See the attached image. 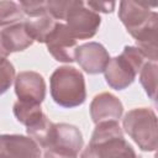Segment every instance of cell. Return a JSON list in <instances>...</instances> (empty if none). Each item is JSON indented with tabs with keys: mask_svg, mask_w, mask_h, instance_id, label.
<instances>
[{
	"mask_svg": "<svg viewBox=\"0 0 158 158\" xmlns=\"http://www.w3.org/2000/svg\"><path fill=\"white\" fill-rule=\"evenodd\" d=\"M25 14L19 2L15 1H0V27H7L10 25L22 22Z\"/></svg>",
	"mask_w": 158,
	"mask_h": 158,
	"instance_id": "17",
	"label": "cell"
},
{
	"mask_svg": "<svg viewBox=\"0 0 158 158\" xmlns=\"http://www.w3.org/2000/svg\"><path fill=\"white\" fill-rule=\"evenodd\" d=\"M88 146L96 158H138L117 121L98 123Z\"/></svg>",
	"mask_w": 158,
	"mask_h": 158,
	"instance_id": "2",
	"label": "cell"
},
{
	"mask_svg": "<svg viewBox=\"0 0 158 158\" xmlns=\"http://www.w3.org/2000/svg\"><path fill=\"white\" fill-rule=\"evenodd\" d=\"M138 158H139V157H138Z\"/></svg>",
	"mask_w": 158,
	"mask_h": 158,
	"instance_id": "25",
	"label": "cell"
},
{
	"mask_svg": "<svg viewBox=\"0 0 158 158\" xmlns=\"http://www.w3.org/2000/svg\"><path fill=\"white\" fill-rule=\"evenodd\" d=\"M146 63V57L135 46H126L121 54L110 58L105 70V80L110 88L123 90L136 79L141 68Z\"/></svg>",
	"mask_w": 158,
	"mask_h": 158,
	"instance_id": "3",
	"label": "cell"
},
{
	"mask_svg": "<svg viewBox=\"0 0 158 158\" xmlns=\"http://www.w3.org/2000/svg\"><path fill=\"white\" fill-rule=\"evenodd\" d=\"M19 4L23 14L32 19H37L48 14L46 1H20Z\"/></svg>",
	"mask_w": 158,
	"mask_h": 158,
	"instance_id": "20",
	"label": "cell"
},
{
	"mask_svg": "<svg viewBox=\"0 0 158 158\" xmlns=\"http://www.w3.org/2000/svg\"><path fill=\"white\" fill-rule=\"evenodd\" d=\"M83 143L84 141L80 130L74 125L62 122V123H54L49 143L44 149L60 148L79 154V152L83 148Z\"/></svg>",
	"mask_w": 158,
	"mask_h": 158,
	"instance_id": "12",
	"label": "cell"
},
{
	"mask_svg": "<svg viewBox=\"0 0 158 158\" xmlns=\"http://www.w3.org/2000/svg\"><path fill=\"white\" fill-rule=\"evenodd\" d=\"M15 80V68L6 58L0 59V95L6 93Z\"/></svg>",
	"mask_w": 158,
	"mask_h": 158,
	"instance_id": "19",
	"label": "cell"
},
{
	"mask_svg": "<svg viewBox=\"0 0 158 158\" xmlns=\"http://www.w3.org/2000/svg\"><path fill=\"white\" fill-rule=\"evenodd\" d=\"M15 94L21 101L41 104L46 98L44 78L33 70L20 72L15 78Z\"/></svg>",
	"mask_w": 158,
	"mask_h": 158,
	"instance_id": "10",
	"label": "cell"
},
{
	"mask_svg": "<svg viewBox=\"0 0 158 158\" xmlns=\"http://www.w3.org/2000/svg\"><path fill=\"white\" fill-rule=\"evenodd\" d=\"M0 36H1L4 48L9 53L25 51L26 48L32 46V43L35 42L26 30L25 21L5 27L0 32Z\"/></svg>",
	"mask_w": 158,
	"mask_h": 158,
	"instance_id": "13",
	"label": "cell"
},
{
	"mask_svg": "<svg viewBox=\"0 0 158 158\" xmlns=\"http://www.w3.org/2000/svg\"><path fill=\"white\" fill-rule=\"evenodd\" d=\"M43 151L42 158H78V154L60 148H47Z\"/></svg>",
	"mask_w": 158,
	"mask_h": 158,
	"instance_id": "21",
	"label": "cell"
},
{
	"mask_svg": "<svg viewBox=\"0 0 158 158\" xmlns=\"http://www.w3.org/2000/svg\"><path fill=\"white\" fill-rule=\"evenodd\" d=\"M125 132L144 152L157 149V116L149 107L130 110L122 118Z\"/></svg>",
	"mask_w": 158,
	"mask_h": 158,
	"instance_id": "4",
	"label": "cell"
},
{
	"mask_svg": "<svg viewBox=\"0 0 158 158\" xmlns=\"http://www.w3.org/2000/svg\"><path fill=\"white\" fill-rule=\"evenodd\" d=\"M74 60L88 74L102 73L110 60L109 52L99 42H88L78 46L74 52Z\"/></svg>",
	"mask_w": 158,
	"mask_h": 158,
	"instance_id": "8",
	"label": "cell"
},
{
	"mask_svg": "<svg viewBox=\"0 0 158 158\" xmlns=\"http://www.w3.org/2000/svg\"><path fill=\"white\" fill-rule=\"evenodd\" d=\"M0 158H42V151L28 136L0 135Z\"/></svg>",
	"mask_w": 158,
	"mask_h": 158,
	"instance_id": "9",
	"label": "cell"
},
{
	"mask_svg": "<svg viewBox=\"0 0 158 158\" xmlns=\"http://www.w3.org/2000/svg\"><path fill=\"white\" fill-rule=\"evenodd\" d=\"M123 112L121 100L111 93H100L94 96L90 104V117L95 125L106 121H117Z\"/></svg>",
	"mask_w": 158,
	"mask_h": 158,
	"instance_id": "11",
	"label": "cell"
},
{
	"mask_svg": "<svg viewBox=\"0 0 158 158\" xmlns=\"http://www.w3.org/2000/svg\"><path fill=\"white\" fill-rule=\"evenodd\" d=\"M158 14L151 9L147 4L136 1H121L118 7V19L126 27L127 32L133 37L144 27H147Z\"/></svg>",
	"mask_w": 158,
	"mask_h": 158,
	"instance_id": "6",
	"label": "cell"
},
{
	"mask_svg": "<svg viewBox=\"0 0 158 158\" xmlns=\"http://www.w3.org/2000/svg\"><path fill=\"white\" fill-rule=\"evenodd\" d=\"M74 1L75 0H67V1H63V0H49V1H46L47 12L56 21L59 20V22H60V20H65L67 14L69 12V10L74 5Z\"/></svg>",
	"mask_w": 158,
	"mask_h": 158,
	"instance_id": "18",
	"label": "cell"
},
{
	"mask_svg": "<svg viewBox=\"0 0 158 158\" xmlns=\"http://www.w3.org/2000/svg\"><path fill=\"white\" fill-rule=\"evenodd\" d=\"M12 111H14V115H15L16 120L20 123L25 125L26 127L32 126L38 120H41L44 115V112L42 111L41 104L21 101V100H17L14 104Z\"/></svg>",
	"mask_w": 158,
	"mask_h": 158,
	"instance_id": "14",
	"label": "cell"
},
{
	"mask_svg": "<svg viewBox=\"0 0 158 158\" xmlns=\"http://www.w3.org/2000/svg\"><path fill=\"white\" fill-rule=\"evenodd\" d=\"M57 22L58 21H56L49 14H47V15L37 17L35 20H26L25 26H26L28 35L31 36V38L33 41L44 43L46 38L52 32V30L54 28Z\"/></svg>",
	"mask_w": 158,
	"mask_h": 158,
	"instance_id": "15",
	"label": "cell"
},
{
	"mask_svg": "<svg viewBox=\"0 0 158 158\" xmlns=\"http://www.w3.org/2000/svg\"><path fill=\"white\" fill-rule=\"evenodd\" d=\"M80 158H96V156H95V154H94V152L89 148V146H86V147L83 149Z\"/></svg>",
	"mask_w": 158,
	"mask_h": 158,
	"instance_id": "23",
	"label": "cell"
},
{
	"mask_svg": "<svg viewBox=\"0 0 158 158\" xmlns=\"http://www.w3.org/2000/svg\"><path fill=\"white\" fill-rule=\"evenodd\" d=\"M9 56V52L4 48V44H2V41H1V36H0V59L1 58H6Z\"/></svg>",
	"mask_w": 158,
	"mask_h": 158,
	"instance_id": "24",
	"label": "cell"
},
{
	"mask_svg": "<svg viewBox=\"0 0 158 158\" xmlns=\"http://www.w3.org/2000/svg\"><path fill=\"white\" fill-rule=\"evenodd\" d=\"M85 5L91 9L93 11L95 12H104V14H109V12H112L114 9H115V2L111 1V2H107V1H99V2H95V1H89V2H85Z\"/></svg>",
	"mask_w": 158,
	"mask_h": 158,
	"instance_id": "22",
	"label": "cell"
},
{
	"mask_svg": "<svg viewBox=\"0 0 158 158\" xmlns=\"http://www.w3.org/2000/svg\"><path fill=\"white\" fill-rule=\"evenodd\" d=\"M51 96L62 107L80 106L86 99L85 79L83 73L69 65L57 68L49 79Z\"/></svg>",
	"mask_w": 158,
	"mask_h": 158,
	"instance_id": "1",
	"label": "cell"
},
{
	"mask_svg": "<svg viewBox=\"0 0 158 158\" xmlns=\"http://www.w3.org/2000/svg\"><path fill=\"white\" fill-rule=\"evenodd\" d=\"M44 43L56 60L62 63H72L74 60V52L78 47L77 40L72 36L65 23L57 22Z\"/></svg>",
	"mask_w": 158,
	"mask_h": 158,
	"instance_id": "7",
	"label": "cell"
},
{
	"mask_svg": "<svg viewBox=\"0 0 158 158\" xmlns=\"http://www.w3.org/2000/svg\"><path fill=\"white\" fill-rule=\"evenodd\" d=\"M64 21L67 28L75 40H89L96 35L101 23V17L98 12L89 9L85 2L74 1Z\"/></svg>",
	"mask_w": 158,
	"mask_h": 158,
	"instance_id": "5",
	"label": "cell"
},
{
	"mask_svg": "<svg viewBox=\"0 0 158 158\" xmlns=\"http://www.w3.org/2000/svg\"><path fill=\"white\" fill-rule=\"evenodd\" d=\"M157 62L147 60L139 70V83L153 101L156 100L157 94Z\"/></svg>",
	"mask_w": 158,
	"mask_h": 158,
	"instance_id": "16",
	"label": "cell"
}]
</instances>
